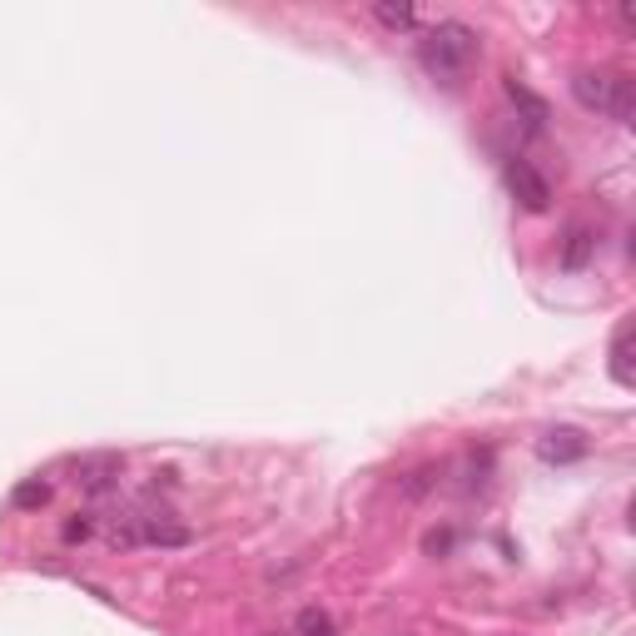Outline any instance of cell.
Here are the masks:
<instances>
[{"instance_id": "1", "label": "cell", "mask_w": 636, "mask_h": 636, "mask_svg": "<svg viewBox=\"0 0 636 636\" xmlns=\"http://www.w3.org/2000/svg\"><path fill=\"white\" fill-rule=\"evenodd\" d=\"M418 60L428 76L438 80H458L467 76V66L477 60V31L463 21H438L418 45Z\"/></svg>"}, {"instance_id": "2", "label": "cell", "mask_w": 636, "mask_h": 636, "mask_svg": "<svg viewBox=\"0 0 636 636\" xmlns=\"http://www.w3.org/2000/svg\"><path fill=\"white\" fill-rule=\"evenodd\" d=\"M571 95L582 100L587 109H597V115L622 119V125L636 115V85L626 76H616V70H577Z\"/></svg>"}, {"instance_id": "3", "label": "cell", "mask_w": 636, "mask_h": 636, "mask_svg": "<svg viewBox=\"0 0 636 636\" xmlns=\"http://www.w3.org/2000/svg\"><path fill=\"white\" fill-rule=\"evenodd\" d=\"M507 189H512V195L522 199V209H532V215H542V209L552 205V184L542 180L528 160H507Z\"/></svg>"}, {"instance_id": "4", "label": "cell", "mask_w": 636, "mask_h": 636, "mask_svg": "<svg viewBox=\"0 0 636 636\" xmlns=\"http://www.w3.org/2000/svg\"><path fill=\"white\" fill-rule=\"evenodd\" d=\"M537 453L547 458V463H571V458L587 453V438L577 428H557V432H547V438L537 442Z\"/></svg>"}, {"instance_id": "5", "label": "cell", "mask_w": 636, "mask_h": 636, "mask_svg": "<svg viewBox=\"0 0 636 636\" xmlns=\"http://www.w3.org/2000/svg\"><path fill=\"white\" fill-rule=\"evenodd\" d=\"M612 378L616 389H636V373H632V324L616 328L612 338Z\"/></svg>"}, {"instance_id": "6", "label": "cell", "mask_w": 636, "mask_h": 636, "mask_svg": "<svg viewBox=\"0 0 636 636\" xmlns=\"http://www.w3.org/2000/svg\"><path fill=\"white\" fill-rule=\"evenodd\" d=\"M507 95H512V105L528 109V125H532V130H542V119H547V105H542V100L532 95V90L522 85L518 76H507Z\"/></svg>"}, {"instance_id": "7", "label": "cell", "mask_w": 636, "mask_h": 636, "mask_svg": "<svg viewBox=\"0 0 636 636\" xmlns=\"http://www.w3.org/2000/svg\"><path fill=\"white\" fill-rule=\"evenodd\" d=\"M592 248H597V239L587 234L582 224H577V229H571V234H567V248H562V269H582Z\"/></svg>"}, {"instance_id": "8", "label": "cell", "mask_w": 636, "mask_h": 636, "mask_svg": "<svg viewBox=\"0 0 636 636\" xmlns=\"http://www.w3.org/2000/svg\"><path fill=\"white\" fill-rule=\"evenodd\" d=\"M373 15L389 25V31H408V25L418 21V11H413V5H373Z\"/></svg>"}, {"instance_id": "9", "label": "cell", "mask_w": 636, "mask_h": 636, "mask_svg": "<svg viewBox=\"0 0 636 636\" xmlns=\"http://www.w3.org/2000/svg\"><path fill=\"white\" fill-rule=\"evenodd\" d=\"M45 497H50V483H41V477H31V483L15 487V507H41Z\"/></svg>"}, {"instance_id": "10", "label": "cell", "mask_w": 636, "mask_h": 636, "mask_svg": "<svg viewBox=\"0 0 636 636\" xmlns=\"http://www.w3.org/2000/svg\"><path fill=\"white\" fill-rule=\"evenodd\" d=\"M299 632L303 636H334V622H328L324 612H313V606H309V612L299 616Z\"/></svg>"}, {"instance_id": "11", "label": "cell", "mask_w": 636, "mask_h": 636, "mask_svg": "<svg viewBox=\"0 0 636 636\" xmlns=\"http://www.w3.org/2000/svg\"><path fill=\"white\" fill-rule=\"evenodd\" d=\"M85 532H90V522H66V537H70V542L85 537Z\"/></svg>"}]
</instances>
